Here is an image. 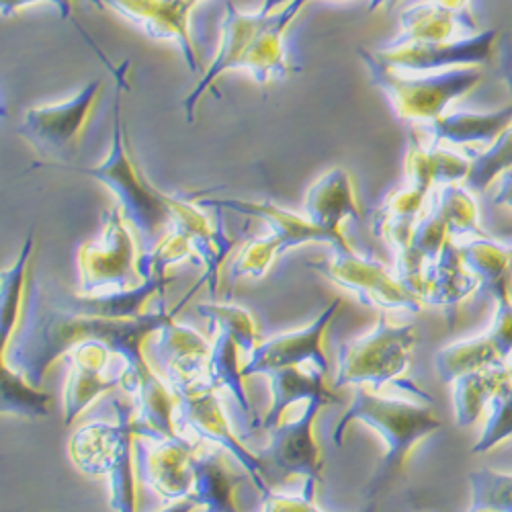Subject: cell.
Returning a JSON list of instances; mask_svg holds the SVG:
<instances>
[{"label":"cell","instance_id":"30bf717a","mask_svg":"<svg viewBox=\"0 0 512 512\" xmlns=\"http://www.w3.org/2000/svg\"><path fill=\"white\" fill-rule=\"evenodd\" d=\"M101 91L103 82L91 80L72 99L56 105H39L25 113L17 136L44 158L37 166H52L54 160H68L76 154Z\"/></svg>","mask_w":512,"mask_h":512},{"label":"cell","instance_id":"4fadbf2b","mask_svg":"<svg viewBox=\"0 0 512 512\" xmlns=\"http://www.w3.org/2000/svg\"><path fill=\"white\" fill-rule=\"evenodd\" d=\"M498 29H486L443 44H406L375 52L379 62L402 74H433L453 68H472L492 60L498 48Z\"/></svg>","mask_w":512,"mask_h":512},{"label":"cell","instance_id":"60d3db41","mask_svg":"<svg viewBox=\"0 0 512 512\" xmlns=\"http://www.w3.org/2000/svg\"><path fill=\"white\" fill-rule=\"evenodd\" d=\"M510 168H512V125L490 148L472 156V168H469L465 187L474 193H484Z\"/></svg>","mask_w":512,"mask_h":512},{"label":"cell","instance_id":"52a82bcc","mask_svg":"<svg viewBox=\"0 0 512 512\" xmlns=\"http://www.w3.org/2000/svg\"><path fill=\"white\" fill-rule=\"evenodd\" d=\"M138 248L123 211L115 205L105 211L103 232L78 250L80 295L127 291L142 283L138 275Z\"/></svg>","mask_w":512,"mask_h":512},{"label":"cell","instance_id":"11a10c76","mask_svg":"<svg viewBox=\"0 0 512 512\" xmlns=\"http://www.w3.org/2000/svg\"><path fill=\"white\" fill-rule=\"evenodd\" d=\"M183 3H187V5H191L195 9V5L199 3V0H183Z\"/></svg>","mask_w":512,"mask_h":512},{"label":"cell","instance_id":"7402d4cb","mask_svg":"<svg viewBox=\"0 0 512 512\" xmlns=\"http://www.w3.org/2000/svg\"><path fill=\"white\" fill-rule=\"evenodd\" d=\"M302 9V3H287L267 13L242 62V70H248L259 84H269L293 72L285 50V33Z\"/></svg>","mask_w":512,"mask_h":512},{"label":"cell","instance_id":"f6af8a7d","mask_svg":"<svg viewBox=\"0 0 512 512\" xmlns=\"http://www.w3.org/2000/svg\"><path fill=\"white\" fill-rule=\"evenodd\" d=\"M496 300V316L488 334L494 338V343L500 347L502 355L510 361L512 357V300L510 293H502Z\"/></svg>","mask_w":512,"mask_h":512},{"label":"cell","instance_id":"680465c9","mask_svg":"<svg viewBox=\"0 0 512 512\" xmlns=\"http://www.w3.org/2000/svg\"><path fill=\"white\" fill-rule=\"evenodd\" d=\"M510 248H512V246H510Z\"/></svg>","mask_w":512,"mask_h":512},{"label":"cell","instance_id":"1f68e13d","mask_svg":"<svg viewBox=\"0 0 512 512\" xmlns=\"http://www.w3.org/2000/svg\"><path fill=\"white\" fill-rule=\"evenodd\" d=\"M461 256L472 271L480 287L490 291L494 297L510 293L512 283V248L504 246L488 236L459 244Z\"/></svg>","mask_w":512,"mask_h":512},{"label":"cell","instance_id":"d6986e66","mask_svg":"<svg viewBox=\"0 0 512 512\" xmlns=\"http://www.w3.org/2000/svg\"><path fill=\"white\" fill-rule=\"evenodd\" d=\"M201 207H213V209H228L242 213L246 218H259L269 226V232H273L281 242V254L304 246V244H328L330 248H343L349 246V240L345 234H332L318 226H314L304 213H293L289 209L279 207L273 201H246V199H201Z\"/></svg>","mask_w":512,"mask_h":512},{"label":"cell","instance_id":"c3c4849f","mask_svg":"<svg viewBox=\"0 0 512 512\" xmlns=\"http://www.w3.org/2000/svg\"><path fill=\"white\" fill-rule=\"evenodd\" d=\"M498 62L500 76L504 78L506 87L512 91V35H502L498 41Z\"/></svg>","mask_w":512,"mask_h":512},{"label":"cell","instance_id":"ac0fdd59","mask_svg":"<svg viewBox=\"0 0 512 512\" xmlns=\"http://www.w3.org/2000/svg\"><path fill=\"white\" fill-rule=\"evenodd\" d=\"M170 207V228L179 230L189 238L197 254V265L203 267L201 281L207 283L211 293H218L220 269L234 248V240L224 230L222 220L213 226L203 207L179 197L168 195Z\"/></svg>","mask_w":512,"mask_h":512},{"label":"cell","instance_id":"7c38bea8","mask_svg":"<svg viewBox=\"0 0 512 512\" xmlns=\"http://www.w3.org/2000/svg\"><path fill=\"white\" fill-rule=\"evenodd\" d=\"M197 441L177 437H136V476L164 502L173 504L191 496Z\"/></svg>","mask_w":512,"mask_h":512},{"label":"cell","instance_id":"4316f807","mask_svg":"<svg viewBox=\"0 0 512 512\" xmlns=\"http://www.w3.org/2000/svg\"><path fill=\"white\" fill-rule=\"evenodd\" d=\"M478 289L480 281L467 269L459 244L449 240L443 246L439 259L426 267L420 300L424 306L455 308Z\"/></svg>","mask_w":512,"mask_h":512},{"label":"cell","instance_id":"ab89813d","mask_svg":"<svg viewBox=\"0 0 512 512\" xmlns=\"http://www.w3.org/2000/svg\"><path fill=\"white\" fill-rule=\"evenodd\" d=\"M185 261L197 263V254L193 244L185 234L175 228H168V232L150 248L144 250L138 259V275L140 279H150L154 275H166V271Z\"/></svg>","mask_w":512,"mask_h":512},{"label":"cell","instance_id":"83f0119b","mask_svg":"<svg viewBox=\"0 0 512 512\" xmlns=\"http://www.w3.org/2000/svg\"><path fill=\"white\" fill-rule=\"evenodd\" d=\"M472 158L461 156L445 146L422 144L414 134L410 136L406 152V177L408 185L433 193L437 187L465 183Z\"/></svg>","mask_w":512,"mask_h":512},{"label":"cell","instance_id":"5b68a950","mask_svg":"<svg viewBox=\"0 0 512 512\" xmlns=\"http://www.w3.org/2000/svg\"><path fill=\"white\" fill-rule=\"evenodd\" d=\"M414 345V324H390L386 314H379L371 332L340 345L332 390L351 386L379 392L396 386L410 367Z\"/></svg>","mask_w":512,"mask_h":512},{"label":"cell","instance_id":"ba28073f","mask_svg":"<svg viewBox=\"0 0 512 512\" xmlns=\"http://www.w3.org/2000/svg\"><path fill=\"white\" fill-rule=\"evenodd\" d=\"M177 396V410H175V424L177 431L183 437H189L197 443L205 441L209 445H218L226 449L236 463L242 465L246 476L254 484V488L267 498L273 490L269 478L265 474V465L261 457L250 451L242 439L232 431L230 420L224 412L220 392L213 390L207 383L201 386L175 392Z\"/></svg>","mask_w":512,"mask_h":512},{"label":"cell","instance_id":"f546056e","mask_svg":"<svg viewBox=\"0 0 512 512\" xmlns=\"http://www.w3.org/2000/svg\"><path fill=\"white\" fill-rule=\"evenodd\" d=\"M269 377V388H271V402L269 408L263 416V420L252 424V431H271L273 426H277L285 412L300 404V402H308L312 398L318 396H326L332 394L326 388V373H322L320 369L312 367V365H304V367H287V369H279Z\"/></svg>","mask_w":512,"mask_h":512},{"label":"cell","instance_id":"7dc6e473","mask_svg":"<svg viewBox=\"0 0 512 512\" xmlns=\"http://www.w3.org/2000/svg\"><path fill=\"white\" fill-rule=\"evenodd\" d=\"M37 3H50V5H54L60 11L62 19H68L70 13H72V0H3V15L11 17L19 9H23L27 5H37Z\"/></svg>","mask_w":512,"mask_h":512},{"label":"cell","instance_id":"7a4b0ae2","mask_svg":"<svg viewBox=\"0 0 512 512\" xmlns=\"http://www.w3.org/2000/svg\"><path fill=\"white\" fill-rule=\"evenodd\" d=\"M353 422L367 424L386 443V455H383L373 476L371 488L390 480L404 465L414 445L437 433L443 426L433 412L431 396L424 394L414 381L402 396H386L369 388H355V396L347 412L332 431L336 447L343 445L347 426Z\"/></svg>","mask_w":512,"mask_h":512},{"label":"cell","instance_id":"7bdbcfd3","mask_svg":"<svg viewBox=\"0 0 512 512\" xmlns=\"http://www.w3.org/2000/svg\"><path fill=\"white\" fill-rule=\"evenodd\" d=\"M490 416L486 429L478 443L472 447V453H488L500 443L512 437V375L500 383L490 400Z\"/></svg>","mask_w":512,"mask_h":512},{"label":"cell","instance_id":"6da1fadb","mask_svg":"<svg viewBox=\"0 0 512 512\" xmlns=\"http://www.w3.org/2000/svg\"><path fill=\"white\" fill-rule=\"evenodd\" d=\"M175 314L177 310L168 312L164 302H160L156 308L130 320L84 316L60 308L52 300H39L37 289L29 285L21 322L0 359L35 388L41 386L48 369L60 357H66L76 345L87 340H101L127 361V367H138L148 361L144 355L146 338L173 322Z\"/></svg>","mask_w":512,"mask_h":512},{"label":"cell","instance_id":"f35d334b","mask_svg":"<svg viewBox=\"0 0 512 512\" xmlns=\"http://www.w3.org/2000/svg\"><path fill=\"white\" fill-rule=\"evenodd\" d=\"M50 394L41 392L29 383L19 371L3 361V402L0 412L5 416L23 418H46L50 414Z\"/></svg>","mask_w":512,"mask_h":512},{"label":"cell","instance_id":"8fae6325","mask_svg":"<svg viewBox=\"0 0 512 512\" xmlns=\"http://www.w3.org/2000/svg\"><path fill=\"white\" fill-rule=\"evenodd\" d=\"M68 377L64 388V424L70 426L103 394L121 386L127 361L101 340L76 345L68 355Z\"/></svg>","mask_w":512,"mask_h":512},{"label":"cell","instance_id":"f907efd6","mask_svg":"<svg viewBox=\"0 0 512 512\" xmlns=\"http://www.w3.org/2000/svg\"><path fill=\"white\" fill-rule=\"evenodd\" d=\"M426 3L439 5L453 13H469V0H426Z\"/></svg>","mask_w":512,"mask_h":512},{"label":"cell","instance_id":"db71d44e","mask_svg":"<svg viewBox=\"0 0 512 512\" xmlns=\"http://www.w3.org/2000/svg\"><path fill=\"white\" fill-rule=\"evenodd\" d=\"M388 3H392V0H369V13H373V11H377V9H381V7H386Z\"/></svg>","mask_w":512,"mask_h":512},{"label":"cell","instance_id":"d6a6232c","mask_svg":"<svg viewBox=\"0 0 512 512\" xmlns=\"http://www.w3.org/2000/svg\"><path fill=\"white\" fill-rule=\"evenodd\" d=\"M502 365H508V359L502 355L500 347L494 343V338L488 332L476 338L457 340V343L441 349L435 355L437 375L445 383H453L465 373Z\"/></svg>","mask_w":512,"mask_h":512},{"label":"cell","instance_id":"9a60e30c","mask_svg":"<svg viewBox=\"0 0 512 512\" xmlns=\"http://www.w3.org/2000/svg\"><path fill=\"white\" fill-rule=\"evenodd\" d=\"M211 345L193 328L170 322L154 334L146 357L160 369V375L173 392H183L207 383Z\"/></svg>","mask_w":512,"mask_h":512},{"label":"cell","instance_id":"e575fe53","mask_svg":"<svg viewBox=\"0 0 512 512\" xmlns=\"http://www.w3.org/2000/svg\"><path fill=\"white\" fill-rule=\"evenodd\" d=\"M508 365L490 367L465 373L453 381V410L455 424L465 429L472 426L490 404L500 383L508 377Z\"/></svg>","mask_w":512,"mask_h":512},{"label":"cell","instance_id":"b9f144b4","mask_svg":"<svg viewBox=\"0 0 512 512\" xmlns=\"http://www.w3.org/2000/svg\"><path fill=\"white\" fill-rule=\"evenodd\" d=\"M469 512H512V476L482 467L469 474Z\"/></svg>","mask_w":512,"mask_h":512},{"label":"cell","instance_id":"d4e9b609","mask_svg":"<svg viewBox=\"0 0 512 512\" xmlns=\"http://www.w3.org/2000/svg\"><path fill=\"white\" fill-rule=\"evenodd\" d=\"M173 281L166 275H154L144 279L140 285L117 291V293H103V295H80V293H64L54 295L52 302L64 310L95 316V318H109V320H130L146 314V304L152 297Z\"/></svg>","mask_w":512,"mask_h":512},{"label":"cell","instance_id":"5bb4252c","mask_svg":"<svg viewBox=\"0 0 512 512\" xmlns=\"http://www.w3.org/2000/svg\"><path fill=\"white\" fill-rule=\"evenodd\" d=\"M338 297L326 306V310L308 326L300 330L283 332L277 336H271L263 343L256 345L250 357H246L242 365V375H271L279 369L287 367H304L312 365L320 369L322 373H328V359L322 351V338L334 320L338 308H340Z\"/></svg>","mask_w":512,"mask_h":512},{"label":"cell","instance_id":"2e32d148","mask_svg":"<svg viewBox=\"0 0 512 512\" xmlns=\"http://www.w3.org/2000/svg\"><path fill=\"white\" fill-rule=\"evenodd\" d=\"M91 3L99 9H109L121 15L152 39L175 41L189 64V70L201 72L189 29L191 5L183 3V0H91Z\"/></svg>","mask_w":512,"mask_h":512},{"label":"cell","instance_id":"9c48e42d","mask_svg":"<svg viewBox=\"0 0 512 512\" xmlns=\"http://www.w3.org/2000/svg\"><path fill=\"white\" fill-rule=\"evenodd\" d=\"M308 267L332 281L340 289L353 293L357 300L377 310H402L410 314L422 312L424 304L386 265L357 252L351 244L330 248L324 261L308 263Z\"/></svg>","mask_w":512,"mask_h":512},{"label":"cell","instance_id":"f5cc1de1","mask_svg":"<svg viewBox=\"0 0 512 512\" xmlns=\"http://www.w3.org/2000/svg\"><path fill=\"white\" fill-rule=\"evenodd\" d=\"M287 3H302L304 7L310 3V0H265L263 3V11H275Z\"/></svg>","mask_w":512,"mask_h":512},{"label":"cell","instance_id":"d590c367","mask_svg":"<svg viewBox=\"0 0 512 512\" xmlns=\"http://www.w3.org/2000/svg\"><path fill=\"white\" fill-rule=\"evenodd\" d=\"M33 252V234L27 236L17 261L5 267L0 273V336H3V349L11 343V338L21 322L27 289H29V263Z\"/></svg>","mask_w":512,"mask_h":512},{"label":"cell","instance_id":"8992f818","mask_svg":"<svg viewBox=\"0 0 512 512\" xmlns=\"http://www.w3.org/2000/svg\"><path fill=\"white\" fill-rule=\"evenodd\" d=\"M340 402L334 394L318 396L306 402L304 412L293 420H281L269 431V443L263 451H256L265 465L269 482L273 478H300L306 496L314 498L322 484L324 457L316 441V420L324 406Z\"/></svg>","mask_w":512,"mask_h":512},{"label":"cell","instance_id":"cb8c5ba5","mask_svg":"<svg viewBox=\"0 0 512 512\" xmlns=\"http://www.w3.org/2000/svg\"><path fill=\"white\" fill-rule=\"evenodd\" d=\"M478 23L472 13H453L439 5L418 0L400 15V35L388 48L406 44H443L476 35Z\"/></svg>","mask_w":512,"mask_h":512},{"label":"cell","instance_id":"484cf974","mask_svg":"<svg viewBox=\"0 0 512 512\" xmlns=\"http://www.w3.org/2000/svg\"><path fill=\"white\" fill-rule=\"evenodd\" d=\"M228 457L232 455L226 449L213 445V449L205 453H195L191 461L193 490L189 498L203 512H240L234 490L244 476L232 472Z\"/></svg>","mask_w":512,"mask_h":512},{"label":"cell","instance_id":"277c9868","mask_svg":"<svg viewBox=\"0 0 512 512\" xmlns=\"http://www.w3.org/2000/svg\"><path fill=\"white\" fill-rule=\"evenodd\" d=\"M357 54L369 70L371 82L379 91L386 93L396 115L408 121L433 123L447 115L451 103L472 93L484 78L478 66L453 68L412 78L379 62L375 52L359 50Z\"/></svg>","mask_w":512,"mask_h":512},{"label":"cell","instance_id":"74e56055","mask_svg":"<svg viewBox=\"0 0 512 512\" xmlns=\"http://www.w3.org/2000/svg\"><path fill=\"white\" fill-rule=\"evenodd\" d=\"M197 312L209 322L211 330L230 332L240 353L246 357H250L259 345V328H256V322L246 308L232 302H207L199 304Z\"/></svg>","mask_w":512,"mask_h":512},{"label":"cell","instance_id":"bcb514c9","mask_svg":"<svg viewBox=\"0 0 512 512\" xmlns=\"http://www.w3.org/2000/svg\"><path fill=\"white\" fill-rule=\"evenodd\" d=\"M263 512H322L314 498L306 496L304 490L297 494H281L271 492L267 498H263Z\"/></svg>","mask_w":512,"mask_h":512},{"label":"cell","instance_id":"836d02e7","mask_svg":"<svg viewBox=\"0 0 512 512\" xmlns=\"http://www.w3.org/2000/svg\"><path fill=\"white\" fill-rule=\"evenodd\" d=\"M209 386L218 392H226L242 414L250 416V400L244 390V375L240 365V349L236 340L226 330L213 332V343L209 353L207 369Z\"/></svg>","mask_w":512,"mask_h":512},{"label":"cell","instance_id":"f1b7e54d","mask_svg":"<svg viewBox=\"0 0 512 512\" xmlns=\"http://www.w3.org/2000/svg\"><path fill=\"white\" fill-rule=\"evenodd\" d=\"M512 125V101L490 113H449L429 123L431 142L435 146H484L490 148Z\"/></svg>","mask_w":512,"mask_h":512},{"label":"cell","instance_id":"ffe728a7","mask_svg":"<svg viewBox=\"0 0 512 512\" xmlns=\"http://www.w3.org/2000/svg\"><path fill=\"white\" fill-rule=\"evenodd\" d=\"M267 13L269 11H263V9L256 11V13H242V11L236 9L232 0H228L216 58H213L211 64L203 70V76H201L199 84L189 93V97L183 101L187 121H193V113H195V107H197L201 95L207 93L209 87L213 89V84H216V80L222 74H226L230 70H242L244 56H246L250 44L254 41L256 33L261 31Z\"/></svg>","mask_w":512,"mask_h":512},{"label":"cell","instance_id":"3957f363","mask_svg":"<svg viewBox=\"0 0 512 512\" xmlns=\"http://www.w3.org/2000/svg\"><path fill=\"white\" fill-rule=\"evenodd\" d=\"M113 113V142L107 158L93 168L74 166L72 170L78 175H87L99 181L115 195L117 207L123 211L127 224L142 236L146 250H150L164 236V228H170L168 195L160 193L148 183L132 158L121 119L119 91L115 95Z\"/></svg>","mask_w":512,"mask_h":512},{"label":"cell","instance_id":"ee69618b","mask_svg":"<svg viewBox=\"0 0 512 512\" xmlns=\"http://www.w3.org/2000/svg\"><path fill=\"white\" fill-rule=\"evenodd\" d=\"M277 256H281L279 238L269 232L267 236H256L248 240L230 267L232 279H261L269 273Z\"/></svg>","mask_w":512,"mask_h":512},{"label":"cell","instance_id":"816d5d0a","mask_svg":"<svg viewBox=\"0 0 512 512\" xmlns=\"http://www.w3.org/2000/svg\"><path fill=\"white\" fill-rule=\"evenodd\" d=\"M195 508H197V504L191 498H185V500H179V502H173V504H166L158 512H193Z\"/></svg>","mask_w":512,"mask_h":512},{"label":"cell","instance_id":"8d00e7d4","mask_svg":"<svg viewBox=\"0 0 512 512\" xmlns=\"http://www.w3.org/2000/svg\"><path fill=\"white\" fill-rule=\"evenodd\" d=\"M431 195L435 197V201L443 211L451 240L455 244H463V242L486 236V232L480 228L478 203L467 187L445 185V187H437Z\"/></svg>","mask_w":512,"mask_h":512},{"label":"cell","instance_id":"44dd1931","mask_svg":"<svg viewBox=\"0 0 512 512\" xmlns=\"http://www.w3.org/2000/svg\"><path fill=\"white\" fill-rule=\"evenodd\" d=\"M115 422H91L80 426L68 441V455L84 476H109L125 431L134 422V404L113 400Z\"/></svg>","mask_w":512,"mask_h":512},{"label":"cell","instance_id":"e0dca14e","mask_svg":"<svg viewBox=\"0 0 512 512\" xmlns=\"http://www.w3.org/2000/svg\"><path fill=\"white\" fill-rule=\"evenodd\" d=\"M121 388L134 402L138 437L179 435L175 424L177 396L150 361L138 367H127Z\"/></svg>","mask_w":512,"mask_h":512},{"label":"cell","instance_id":"681fc988","mask_svg":"<svg viewBox=\"0 0 512 512\" xmlns=\"http://www.w3.org/2000/svg\"><path fill=\"white\" fill-rule=\"evenodd\" d=\"M496 205H504V207H512V168L506 170L500 181V189L494 197Z\"/></svg>","mask_w":512,"mask_h":512},{"label":"cell","instance_id":"6f0895ef","mask_svg":"<svg viewBox=\"0 0 512 512\" xmlns=\"http://www.w3.org/2000/svg\"><path fill=\"white\" fill-rule=\"evenodd\" d=\"M467 512H469V510H467ZM484 512H486V510H484Z\"/></svg>","mask_w":512,"mask_h":512},{"label":"cell","instance_id":"4dcf8cb0","mask_svg":"<svg viewBox=\"0 0 512 512\" xmlns=\"http://www.w3.org/2000/svg\"><path fill=\"white\" fill-rule=\"evenodd\" d=\"M429 197V193L412 185L390 193L373 213V234L394 248L396 254L402 252L412 240L414 228Z\"/></svg>","mask_w":512,"mask_h":512},{"label":"cell","instance_id":"603a6c76","mask_svg":"<svg viewBox=\"0 0 512 512\" xmlns=\"http://www.w3.org/2000/svg\"><path fill=\"white\" fill-rule=\"evenodd\" d=\"M304 216L314 226L332 234H343L340 228L347 220L361 218V207L349 170L334 166L308 189Z\"/></svg>","mask_w":512,"mask_h":512},{"label":"cell","instance_id":"9f6ffc18","mask_svg":"<svg viewBox=\"0 0 512 512\" xmlns=\"http://www.w3.org/2000/svg\"><path fill=\"white\" fill-rule=\"evenodd\" d=\"M365 512H375V504H371V506H367V510Z\"/></svg>","mask_w":512,"mask_h":512}]
</instances>
